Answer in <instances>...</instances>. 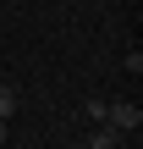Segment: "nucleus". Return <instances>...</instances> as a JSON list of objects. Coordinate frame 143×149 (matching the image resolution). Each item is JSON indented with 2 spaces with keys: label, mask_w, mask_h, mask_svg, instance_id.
Masks as SVG:
<instances>
[{
  "label": "nucleus",
  "mask_w": 143,
  "mask_h": 149,
  "mask_svg": "<svg viewBox=\"0 0 143 149\" xmlns=\"http://www.w3.org/2000/svg\"><path fill=\"white\" fill-rule=\"evenodd\" d=\"M105 122H110L121 138H132V133L143 127V105H132V100H110V116H105Z\"/></svg>",
  "instance_id": "nucleus-1"
},
{
  "label": "nucleus",
  "mask_w": 143,
  "mask_h": 149,
  "mask_svg": "<svg viewBox=\"0 0 143 149\" xmlns=\"http://www.w3.org/2000/svg\"><path fill=\"white\" fill-rule=\"evenodd\" d=\"M121 144H127V138H121V133H116L110 122H99V127L88 133V149H121Z\"/></svg>",
  "instance_id": "nucleus-2"
},
{
  "label": "nucleus",
  "mask_w": 143,
  "mask_h": 149,
  "mask_svg": "<svg viewBox=\"0 0 143 149\" xmlns=\"http://www.w3.org/2000/svg\"><path fill=\"white\" fill-rule=\"evenodd\" d=\"M17 111H22V100H17V88H11V83L0 77V122H11Z\"/></svg>",
  "instance_id": "nucleus-3"
},
{
  "label": "nucleus",
  "mask_w": 143,
  "mask_h": 149,
  "mask_svg": "<svg viewBox=\"0 0 143 149\" xmlns=\"http://www.w3.org/2000/svg\"><path fill=\"white\" fill-rule=\"evenodd\" d=\"M83 116H88V122H94V127H99V122H105V116H110V100H88V105H83Z\"/></svg>",
  "instance_id": "nucleus-4"
},
{
  "label": "nucleus",
  "mask_w": 143,
  "mask_h": 149,
  "mask_svg": "<svg viewBox=\"0 0 143 149\" xmlns=\"http://www.w3.org/2000/svg\"><path fill=\"white\" fill-rule=\"evenodd\" d=\"M0 149H6V122H0Z\"/></svg>",
  "instance_id": "nucleus-5"
},
{
  "label": "nucleus",
  "mask_w": 143,
  "mask_h": 149,
  "mask_svg": "<svg viewBox=\"0 0 143 149\" xmlns=\"http://www.w3.org/2000/svg\"><path fill=\"white\" fill-rule=\"evenodd\" d=\"M83 149H88V144H83Z\"/></svg>",
  "instance_id": "nucleus-6"
}]
</instances>
